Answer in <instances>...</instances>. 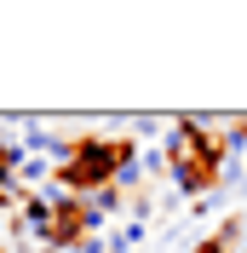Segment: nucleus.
Returning a JSON list of instances; mask_svg holds the SVG:
<instances>
[{
    "mask_svg": "<svg viewBox=\"0 0 247 253\" xmlns=\"http://www.w3.org/2000/svg\"><path fill=\"white\" fill-rule=\"evenodd\" d=\"M224 132H213V121H196V115H178L167 132V173L178 184V196L201 202L224 184Z\"/></svg>",
    "mask_w": 247,
    "mask_h": 253,
    "instance_id": "1",
    "label": "nucleus"
},
{
    "mask_svg": "<svg viewBox=\"0 0 247 253\" xmlns=\"http://www.w3.org/2000/svg\"><path fill=\"white\" fill-rule=\"evenodd\" d=\"M126 161H138V144L132 138H98V132H81L69 144V156L58 161V184L69 196H98L121 178Z\"/></svg>",
    "mask_w": 247,
    "mask_h": 253,
    "instance_id": "2",
    "label": "nucleus"
},
{
    "mask_svg": "<svg viewBox=\"0 0 247 253\" xmlns=\"http://www.w3.org/2000/svg\"><path fill=\"white\" fill-rule=\"evenodd\" d=\"M29 161V150L17 138H6L0 132V207H12V202H23V184H17V167Z\"/></svg>",
    "mask_w": 247,
    "mask_h": 253,
    "instance_id": "3",
    "label": "nucleus"
},
{
    "mask_svg": "<svg viewBox=\"0 0 247 253\" xmlns=\"http://www.w3.org/2000/svg\"><path fill=\"white\" fill-rule=\"evenodd\" d=\"M52 167H58V161H46V156H29V161H23V167H17V184H41V190H46Z\"/></svg>",
    "mask_w": 247,
    "mask_h": 253,
    "instance_id": "4",
    "label": "nucleus"
},
{
    "mask_svg": "<svg viewBox=\"0 0 247 253\" xmlns=\"http://www.w3.org/2000/svg\"><path fill=\"white\" fill-rule=\"evenodd\" d=\"M190 253H230V248H224V242H218V236H207V242H196V248H190Z\"/></svg>",
    "mask_w": 247,
    "mask_h": 253,
    "instance_id": "5",
    "label": "nucleus"
},
{
    "mask_svg": "<svg viewBox=\"0 0 247 253\" xmlns=\"http://www.w3.org/2000/svg\"><path fill=\"white\" fill-rule=\"evenodd\" d=\"M242 167H247V161H242Z\"/></svg>",
    "mask_w": 247,
    "mask_h": 253,
    "instance_id": "6",
    "label": "nucleus"
}]
</instances>
